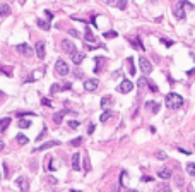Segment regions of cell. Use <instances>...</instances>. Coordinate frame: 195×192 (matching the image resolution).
I'll use <instances>...</instances> for the list:
<instances>
[{"label":"cell","instance_id":"8992f818","mask_svg":"<svg viewBox=\"0 0 195 192\" xmlns=\"http://www.w3.org/2000/svg\"><path fill=\"white\" fill-rule=\"evenodd\" d=\"M17 53H21L22 57H31L32 50L28 43H21V45H17Z\"/></svg>","mask_w":195,"mask_h":192},{"label":"cell","instance_id":"d590c367","mask_svg":"<svg viewBox=\"0 0 195 192\" xmlns=\"http://www.w3.org/2000/svg\"><path fill=\"white\" fill-rule=\"evenodd\" d=\"M147 84H149V89H151V91H152V93H158V91H159V88H158V86L154 84V82L147 81Z\"/></svg>","mask_w":195,"mask_h":192},{"label":"cell","instance_id":"9c48e42d","mask_svg":"<svg viewBox=\"0 0 195 192\" xmlns=\"http://www.w3.org/2000/svg\"><path fill=\"white\" fill-rule=\"evenodd\" d=\"M58 141H48V143H45V144H41V146H38V148H34V153H39V151H45V149H50V148H55V146H58Z\"/></svg>","mask_w":195,"mask_h":192},{"label":"cell","instance_id":"4dcf8cb0","mask_svg":"<svg viewBox=\"0 0 195 192\" xmlns=\"http://www.w3.org/2000/svg\"><path fill=\"white\" fill-rule=\"evenodd\" d=\"M187 172H188V175H195V163H188L187 165Z\"/></svg>","mask_w":195,"mask_h":192},{"label":"cell","instance_id":"484cf974","mask_svg":"<svg viewBox=\"0 0 195 192\" xmlns=\"http://www.w3.org/2000/svg\"><path fill=\"white\" fill-rule=\"evenodd\" d=\"M17 125H19L21 129H28V127H31V122L26 120V118H21V120L17 122Z\"/></svg>","mask_w":195,"mask_h":192},{"label":"cell","instance_id":"7c38bea8","mask_svg":"<svg viewBox=\"0 0 195 192\" xmlns=\"http://www.w3.org/2000/svg\"><path fill=\"white\" fill-rule=\"evenodd\" d=\"M159 108H161V105L158 103V101H147V103H146V110L152 112V113H158Z\"/></svg>","mask_w":195,"mask_h":192},{"label":"cell","instance_id":"5b68a950","mask_svg":"<svg viewBox=\"0 0 195 192\" xmlns=\"http://www.w3.org/2000/svg\"><path fill=\"white\" fill-rule=\"evenodd\" d=\"M133 89V84L128 81V79H123V81L120 82V86H118V91L123 93V95H127V93H130Z\"/></svg>","mask_w":195,"mask_h":192},{"label":"cell","instance_id":"603a6c76","mask_svg":"<svg viewBox=\"0 0 195 192\" xmlns=\"http://www.w3.org/2000/svg\"><path fill=\"white\" fill-rule=\"evenodd\" d=\"M103 64H104V59H98V57H96V67H94V70H92V72L99 74V72H101V67H103Z\"/></svg>","mask_w":195,"mask_h":192},{"label":"cell","instance_id":"7bdbcfd3","mask_svg":"<svg viewBox=\"0 0 195 192\" xmlns=\"http://www.w3.org/2000/svg\"><path fill=\"white\" fill-rule=\"evenodd\" d=\"M156 158H159V160H166V154L162 153V151H158V153H156Z\"/></svg>","mask_w":195,"mask_h":192},{"label":"cell","instance_id":"f907efd6","mask_svg":"<svg viewBox=\"0 0 195 192\" xmlns=\"http://www.w3.org/2000/svg\"><path fill=\"white\" fill-rule=\"evenodd\" d=\"M41 105H46V106H52V103H50V100H45V98H43V100H41Z\"/></svg>","mask_w":195,"mask_h":192},{"label":"cell","instance_id":"6da1fadb","mask_svg":"<svg viewBox=\"0 0 195 192\" xmlns=\"http://www.w3.org/2000/svg\"><path fill=\"white\" fill-rule=\"evenodd\" d=\"M164 103L169 110H178L183 105V98L180 95H176V93H168V96L164 98Z\"/></svg>","mask_w":195,"mask_h":192},{"label":"cell","instance_id":"e575fe53","mask_svg":"<svg viewBox=\"0 0 195 192\" xmlns=\"http://www.w3.org/2000/svg\"><path fill=\"white\" fill-rule=\"evenodd\" d=\"M104 38H117V36H118V33L117 31H108V33H104Z\"/></svg>","mask_w":195,"mask_h":192},{"label":"cell","instance_id":"f35d334b","mask_svg":"<svg viewBox=\"0 0 195 192\" xmlns=\"http://www.w3.org/2000/svg\"><path fill=\"white\" fill-rule=\"evenodd\" d=\"M50 170H52V172H55L57 168H58V166H57V163H55V160H50V166H48Z\"/></svg>","mask_w":195,"mask_h":192},{"label":"cell","instance_id":"f5cc1de1","mask_svg":"<svg viewBox=\"0 0 195 192\" xmlns=\"http://www.w3.org/2000/svg\"><path fill=\"white\" fill-rule=\"evenodd\" d=\"M3 148H5V143H3V141H0V151H2Z\"/></svg>","mask_w":195,"mask_h":192},{"label":"cell","instance_id":"db71d44e","mask_svg":"<svg viewBox=\"0 0 195 192\" xmlns=\"http://www.w3.org/2000/svg\"><path fill=\"white\" fill-rule=\"evenodd\" d=\"M0 98H5V93L3 91H0Z\"/></svg>","mask_w":195,"mask_h":192},{"label":"cell","instance_id":"52a82bcc","mask_svg":"<svg viewBox=\"0 0 195 192\" xmlns=\"http://www.w3.org/2000/svg\"><path fill=\"white\" fill-rule=\"evenodd\" d=\"M98 86H99V81H98V79H86L84 81V89L86 91H96Z\"/></svg>","mask_w":195,"mask_h":192},{"label":"cell","instance_id":"cb8c5ba5","mask_svg":"<svg viewBox=\"0 0 195 192\" xmlns=\"http://www.w3.org/2000/svg\"><path fill=\"white\" fill-rule=\"evenodd\" d=\"M9 125H10V118L9 117H5V118H2V120H0V129H2V130H7Z\"/></svg>","mask_w":195,"mask_h":192},{"label":"cell","instance_id":"7a4b0ae2","mask_svg":"<svg viewBox=\"0 0 195 192\" xmlns=\"http://www.w3.org/2000/svg\"><path fill=\"white\" fill-rule=\"evenodd\" d=\"M55 70H57V74H58V75H67L68 72H70V67H68L67 62H63V60L60 59V60H57V62H55Z\"/></svg>","mask_w":195,"mask_h":192},{"label":"cell","instance_id":"d4e9b609","mask_svg":"<svg viewBox=\"0 0 195 192\" xmlns=\"http://www.w3.org/2000/svg\"><path fill=\"white\" fill-rule=\"evenodd\" d=\"M36 24H38V26L41 28V29H50V23H48V21L38 19V21H36Z\"/></svg>","mask_w":195,"mask_h":192},{"label":"cell","instance_id":"277c9868","mask_svg":"<svg viewBox=\"0 0 195 192\" xmlns=\"http://www.w3.org/2000/svg\"><path fill=\"white\" fill-rule=\"evenodd\" d=\"M173 10H175V16L176 19L183 21L185 19V10H183V2H176L175 5H173Z\"/></svg>","mask_w":195,"mask_h":192},{"label":"cell","instance_id":"d6a6232c","mask_svg":"<svg viewBox=\"0 0 195 192\" xmlns=\"http://www.w3.org/2000/svg\"><path fill=\"white\" fill-rule=\"evenodd\" d=\"M82 144V137H75L74 141H70V146H74V148H79Z\"/></svg>","mask_w":195,"mask_h":192},{"label":"cell","instance_id":"ab89813d","mask_svg":"<svg viewBox=\"0 0 195 192\" xmlns=\"http://www.w3.org/2000/svg\"><path fill=\"white\" fill-rule=\"evenodd\" d=\"M67 89H72V82H63L62 84V91H67Z\"/></svg>","mask_w":195,"mask_h":192},{"label":"cell","instance_id":"d6986e66","mask_svg":"<svg viewBox=\"0 0 195 192\" xmlns=\"http://www.w3.org/2000/svg\"><path fill=\"white\" fill-rule=\"evenodd\" d=\"M16 141H17V144L24 146V144H28V143H29V137H28V136H24V134H17V136H16Z\"/></svg>","mask_w":195,"mask_h":192},{"label":"cell","instance_id":"f546056e","mask_svg":"<svg viewBox=\"0 0 195 192\" xmlns=\"http://www.w3.org/2000/svg\"><path fill=\"white\" fill-rule=\"evenodd\" d=\"M84 168H86V172L91 170V161H89V154L88 153H86V156H84Z\"/></svg>","mask_w":195,"mask_h":192},{"label":"cell","instance_id":"9f6ffc18","mask_svg":"<svg viewBox=\"0 0 195 192\" xmlns=\"http://www.w3.org/2000/svg\"><path fill=\"white\" fill-rule=\"evenodd\" d=\"M70 192H81V190H70Z\"/></svg>","mask_w":195,"mask_h":192},{"label":"cell","instance_id":"7dc6e473","mask_svg":"<svg viewBox=\"0 0 195 192\" xmlns=\"http://www.w3.org/2000/svg\"><path fill=\"white\" fill-rule=\"evenodd\" d=\"M45 16H46V19H48V21H52V19H53V14L50 12V10H45Z\"/></svg>","mask_w":195,"mask_h":192},{"label":"cell","instance_id":"816d5d0a","mask_svg":"<svg viewBox=\"0 0 195 192\" xmlns=\"http://www.w3.org/2000/svg\"><path fill=\"white\" fill-rule=\"evenodd\" d=\"M178 151H180V153H183V154H192L190 151H187V149H182V148H178Z\"/></svg>","mask_w":195,"mask_h":192},{"label":"cell","instance_id":"ba28073f","mask_svg":"<svg viewBox=\"0 0 195 192\" xmlns=\"http://www.w3.org/2000/svg\"><path fill=\"white\" fill-rule=\"evenodd\" d=\"M62 48L68 53V55H72V53H75V52H77L75 45H74L72 41H68V39H63V41H62Z\"/></svg>","mask_w":195,"mask_h":192},{"label":"cell","instance_id":"60d3db41","mask_svg":"<svg viewBox=\"0 0 195 192\" xmlns=\"http://www.w3.org/2000/svg\"><path fill=\"white\" fill-rule=\"evenodd\" d=\"M24 115H31V117H34L32 112H17V117H24Z\"/></svg>","mask_w":195,"mask_h":192},{"label":"cell","instance_id":"e0dca14e","mask_svg":"<svg viewBox=\"0 0 195 192\" xmlns=\"http://www.w3.org/2000/svg\"><path fill=\"white\" fill-rule=\"evenodd\" d=\"M79 158H81V154L79 153H74V156H72V170H81V165H79Z\"/></svg>","mask_w":195,"mask_h":192},{"label":"cell","instance_id":"7402d4cb","mask_svg":"<svg viewBox=\"0 0 195 192\" xmlns=\"http://www.w3.org/2000/svg\"><path fill=\"white\" fill-rule=\"evenodd\" d=\"M65 113H68V112L65 110V112H58V113H55V115H53V122H55V124H60V122H62V118H63V115H65Z\"/></svg>","mask_w":195,"mask_h":192},{"label":"cell","instance_id":"b9f144b4","mask_svg":"<svg viewBox=\"0 0 195 192\" xmlns=\"http://www.w3.org/2000/svg\"><path fill=\"white\" fill-rule=\"evenodd\" d=\"M117 5H118V9H122V10H123V9H127V3H125L123 0H120V2L117 3Z\"/></svg>","mask_w":195,"mask_h":192},{"label":"cell","instance_id":"836d02e7","mask_svg":"<svg viewBox=\"0 0 195 192\" xmlns=\"http://www.w3.org/2000/svg\"><path fill=\"white\" fill-rule=\"evenodd\" d=\"M146 84H147V79H146V77H139V81H137V86H139V89L146 88Z\"/></svg>","mask_w":195,"mask_h":192},{"label":"cell","instance_id":"f6af8a7d","mask_svg":"<svg viewBox=\"0 0 195 192\" xmlns=\"http://www.w3.org/2000/svg\"><path fill=\"white\" fill-rule=\"evenodd\" d=\"M140 180H142V182H152V177H149V175H144Z\"/></svg>","mask_w":195,"mask_h":192},{"label":"cell","instance_id":"3957f363","mask_svg":"<svg viewBox=\"0 0 195 192\" xmlns=\"http://www.w3.org/2000/svg\"><path fill=\"white\" fill-rule=\"evenodd\" d=\"M139 65H140V70H142L146 75L152 72V64H151L146 57H140V59H139Z\"/></svg>","mask_w":195,"mask_h":192},{"label":"cell","instance_id":"83f0119b","mask_svg":"<svg viewBox=\"0 0 195 192\" xmlns=\"http://www.w3.org/2000/svg\"><path fill=\"white\" fill-rule=\"evenodd\" d=\"M130 41H132V46H133V48H140V50H144V45H142V41H139L137 38L130 39Z\"/></svg>","mask_w":195,"mask_h":192},{"label":"cell","instance_id":"4316f807","mask_svg":"<svg viewBox=\"0 0 195 192\" xmlns=\"http://www.w3.org/2000/svg\"><path fill=\"white\" fill-rule=\"evenodd\" d=\"M127 64H128V74H130V75H133L137 70H135V67H133V60L130 59V57L127 59Z\"/></svg>","mask_w":195,"mask_h":192},{"label":"cell","instance_id":"681fc988","mask_svg":"<svg viewBox=\"0 0 195 192\" xmlns=\"http://www.w3.org/2000/svg\"><path fill=\"white\" fill-rule=\"evenodd\" d=\"M94 129H96V125H94V124H89V129H88V132H89V134H92V132H94Z\"/></svg>","mask_w":195,"mask_h":192},{"label":"cell","instance_id":"9a60e30c","mask_svg":"<svg viewBox=\"0 0 195 192\" xmlns=\"http://www.w3.org/2000/svg\"><path fill=\"white\" fill-rule=\"evenodd\" d=\"M72 62H74L75 65H79V64H82V60H84V53H81V52H75V53H72Z\"/></svg>","mask_w":195,"mask_h":192},{"label":"cell","instance_id":"8d00e7d4","mask_svg":"<svg viewBox=\"0 0 195 192\" xmlns=\"http://www.w3.org/2000/svg\"><path fill=\"white\" fill-rule=\"evenodd\" d=\"M46 132H48V130H46V127H45V129H43V130H41V132H39V134H38V137H36V141H43V137H45V136H46Z\"/></svg>","mask_w":195,"mask_h":192},{"label":"cell","instance_id":"11a10c76","mask_svg":"<svg viewBox=\"0 0 195 192\" xmlns=\"http://www.w3.org/2000/svg\"><path fill=\"white\" fill-rule=\"evenodd\" d=\"M127 192H139V190H135V189H127Z\"/></svg>","mask_w":195,"mask_h":192},{"label":"cell","instance_id":"2e32d148","mask_svg":"<svg viewBox=\"0 0 195 192\" xmlns=\"http://www.w3.org/2000/svg\"><path fill=\"white\" fill-rule=\"evenodd\" d=\"M158 177H159V179H162V180H169V179H171V170L162 168V170H159V172H158Z\"/></svg>","mask_w":195,"mask_h":192},{"label":"cell","instance_id":"ee69618b","mask_svg":"<svg viewBox=\"0 0 195 192\" xmlns=\"http://www.w3.org/2000/svg\"><path fill=\"white\" fill-rule=\"evenodd\" d=\"M68 34H70V36H74V38H79V33L75 31V29H68Z\"/></svg>","mask_w":195,"mask_h":192},{"label":"cell","instance_id":"ffe728a7","mask_svg":"<svg viewBox=\"0 0 195 192\" xmlns=\"http://www.w3.org/2000/svg\"><path fill=\"white\" fill-rule=\"evenodd\" d=\"M86 41H89V43H94L96 41V36L92 34V31L89 29L88 26H86Z\"/></svg>","mask_w":195,"mask_h":192},{"label":"cell","instance_id":"74e56055","mask_svg":"<svg viewBox=\"0 0 195 192\" xmlns=\"http://www.w3.org/2000/svg\"><path fill=\"white\" fill-rule=\"evenodd\" d=\"M79 125H81V124H79L77 120H70V122H68V127H70V129H77Z\"/></svg>","mask_w":195,"mask_h":192},{"label":"cell","instance_id":"4fadbf2b","mask_svg":"<svg viewBox=\"0 0 195 192\" xmlns=\"http://www.w3.org/2000/svg\"><path fill=\"white\" fill-rule=\"evenodd\" d=\"M101 108H103V110H106L108 106H113V98L111 96H104V98H101Z\"/></svg>","mask_w":195,"mask_h":192},{"label":"cell","instance_id":"f1b7e54d","mask_svg":"<svg viewBox=\"0 0 195 192\" xmlns=\"http://www.w3.org/2000/svg\"><path fill=\"white\" fill-rule=\"evenodd\" d=\"M127 179H128V175H127V172H122L120 173V185H125V184H127Z\"/></svg>","mask_w":195,"mask_h":192},{"label":"cell","instance_id":"bcb514c9","mask_svg":"<svg viewBox=\"0 0 195 192\" xmlns=\"http://www.w3.org/2000/svg\"><path fill=\"white\" fill-rule=\"evenodd\" d=\"M161 43H162V45H166V46H171L173 45L171 39H161Z\"/></svg>","mask_w":195,"mask_h":192},{"label":"cell","instance_id":"ac0fdd59","mask_svg":"<svg viewBox=\"0 0 195 192\" xmlns=\"http://www.w3.org/2000/svg\"><path fill=\"white\" fill-rule=\"evenodd\" d=\"M111 117H113V112H111V110H104L103 113H101V117H99V122H103V124H104V122H108Z\"/></svg>","mask_w":195,"mask_h":192},{"label":"cell","instance_id":"44dd1931","mask_svg":"<svg viewBox=\"0 0 195 192\" xmlns=\"http://www.w3.org/2000/svg\"><path fill=\"white\" fill-rule=\"evenodd\" d=\"M156 192H171V187H169L168 184H158Z\"/></svg>","mask_w":195,"mask_h":192},{"label":"cell","instance_id":"1f68e13d","mask_svg":"<svg viewBox=\"0 0 195 192\" xmlns=\"http://www.w3.org/2000/svg\"><path fill=\"white\" fill-rule=\"evenodd\" d=\"M60 91H62V84H53L52 89H50V93H52V95H55V93H60Z\"/></svg>","mask_w":195,"mask_h":192},{"label":"cell","instance_id":"8fae6325","mask_svg":"<svg viewBox=\"0 0 195 192\" xmlns=\"http://www.w3.org/2000/svg\"><path fill=\"white\" fill-rule=\"evenodd\" d=\"M36 55H38V59H45L46 50H45V43H43V41L36 43Z\"/></svg>","mask_w":195,"mask_h":192},{"label":"cell","instance_id":"5bb4252c","mask_svg":"<svg viewBox=\"0 0 195 192\" xmlns=\"http://www.w3.org/2000/svg\"><path fill=\"white\" fill-rule=\"evenodd\" d=\"M9 14H10V5L0 2V17H5V16H9Z\"/></svg>","mask_w":195,"mask_h":192},{"label":"cell","instance_id":"c3c4849f","mask_svg":"<svg viewBox=\"0 0 195 192\" xmlns=\"http://www.w3.org/2000/svg\"><path fill=\"white\" fill-rule=\"evenodd\" d=\"M46 180H48V184H52V185H55V184H57V179H55V177H48Z\"/></svg>","mask_w":195,"mask_h":192},{"label":"cell","instance_id":"30bf717a","mask_svg":"<svg viewBox=\"0 0 195 192\" xmlns=\"http://www.w3.org/2000/svg\"><path fill=\"white\" fill-rule=\"evenodd\" d=\"M16 184L19 185V189L22 190V192H28V190H29V182H28L26 177H19V179L16 180Z\"/></svg>","mask_w":195,"mask_h":192}]
</instances>
